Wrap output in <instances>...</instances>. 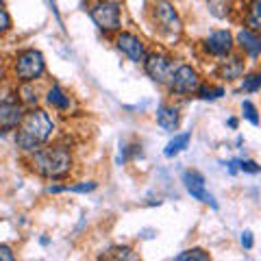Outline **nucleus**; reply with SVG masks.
<instances>
[{
    "label": "nucleus",
    "mask_w": 261,
    "mask_h": 261,
    "mask_svg": "<svg viewBox=\"0 0 261 261\" xmlns=\"http://www.w3.org/2000/svg\"><path fill=\"white\" fill-rule=\"evenodd\" d=\"M55 130V122L48 116L44 109H33L27 116L22 118V122L18 124V135H15V142L22 150L33 152L37 150L42 144H46L50 140Z\"/></svg>",
    "instance_id": "1"
},
{
    "label": "nucleus",
    "mask_w": 261,
    "mask_h": 261,
    "mask_svg": "<svg viewBox=\"0 0 261 261\" xmlns=\"http://www.w3.org/2000/svg\"><path fill=\"white\" fill-rule=\"evenodd\" d=\"M31 163H33V170H35L39 176L63 178L72 168V157L61 146H55V148H37Z\"/></svg>",
    "instance_id": "2"
},
{
    "label": "nucleus",
    "mask_w": 261,
    "mask_h": 261,
    "mask_svg": "<svg viewBox=\"0 0 261 261\" xmlns=\"http://www.w3.org/2000/svg\"><path fill=\"white\" fill-rule=\"evenodd\" d=\"M89 15L96 22V27L105 33H113L120 29L122 15H120V5L111 3V0H98L96 5H92Z\"/></svg>",
    "instance_id": "3"
},
{
    "label": "nucleus",
    "mask_w": 261,
    "mask_h": 261,
    "mask_svg": "<svg viewBox=\"0 0 261 261\" xmlns=\"http://www.w3.org/2000/svg\"><path fill=\"white\" fill-rule=\"evenodd\" d=\"M46 70V63H44V55L39 50H24L18 55V59H15V76L24 83H31V81H35L44 74Z\"/></svg>",
    "instance_id": "4"
},
{
    "label": "nucleus",
    "mask_w": 261,
    "mask_h": 261,
    "mask_svg": "<svg viewBox=\"0 0 261 261\" xmlns=\"http://www.w3.org/2000/svg\"><path fill=\"white\" fill-rule=\"evenodd\" d=\"M144 65H146V74H148L154 83H159V85H168L170 79H172V74H174V70H176L174 61L170 59V57L157 55V53L146 55Z\"/></svg>",
    "instance_id": "5"
},
{
    "label": "nucleus",
    "mask_w": 261,
    "mask_h": 261,
    "mask_svg": "<svg viewBox=\"0 0 261 261\" xmlns=\"http://www.w3.org/2000/svg\"><path fill=\"white\" fill-rule=\"evenodd\" d=\"M168 87L172 89L174 94H194L196 89L200 87V76L192 65H178L172 79H170Z\"/></svg>",
    "instance_id": "6"
},
{
    "label": "nucleus",
    "mask_w": 261,
    "mask_h": 261,
    "mask_svg": "<svg viewBox=\"0 0 261 261\" xmlns=\"http://www.w3.org/2000/svg\"><path fill=\"white\" fill-rule=\"evenodd\" d=\"M183 183H185V190L190 192L196 200H200V202H205V205H211L214 209H218V202L214 200V196L207 194V190H205V176H202L200 172L187 170V172H183Z\"/></svg>",
    "instance_id": "7"
},
{
    "label": "nucleus",
    "mask_w": 261,
    "mask_h": 261,
    "mask_svg": "<svg viewBox=\"0 0 261 261\" xmlns=\"http://www.w3.org/2000/svg\"><path fill=\"white\" fill-rule=\"evenodd\" d=\"M154 20H157V24L163 31L170 33L181 31V20H178V13L170 0H157L154 3Z\"/></svg>",
    "instance_id": "8"
},
{
    "label": "nucleus",
    "mask_w": 261,
    "mask_h": 261,
    "mask_svg": "<svg viewBox=\"0 0 261 261\" xmlns=\"http://www.w3.org/2000/svg\"><path fill=\"white\" fill-rule=\"evenodd\" d=\"M116 46L128 57L130 61L144 63V59H146V46H144V42L140 37L133 35V33H118Z\"/></svg>",
    "instance_id": "9"
},
{
    "label": "nucleus",
    "mask_w": 261,
    "mask_h": 261,
    "mask_svg": "<svg viewBox=\"0 0 261 261\" xmlns=\"http://www.w3.org/2000/svg\"><path fill=\"white\" fill-rule=\"evenodd\" d=\"M205 50L214 57H226L233 50V35L228 31H214L205 39Z\"/></svg>",
    "instance_id": "10"
},
{
    "label": "nucleus",
    "mask_w": 261,
    "mask_h": 261,
    "mask_svg": "<svg viewBox=\"0 0 261 261\" xmlns=\"http://www.w3.org/2000/svg\"><path fill=\"white\" fill-rule=\"evenodd\" d=\"M24 118L22 105L13 102V100H5L0 102V128L3 130H13L18 128V124Z\"/></svg>",
    "instance_id": "11"
},
{
    "label": "nucleus",
    "mask_w": 261,
    "mask_h": 261,
    "mask_svg": "<svg viewBox=\"0 0 261 261\" xmlns=\"http://www.w3.org/2000/svg\"><path fill=\"white\" fill-rule=\"evenodd\" d=\"M238 44L252 57V59H257L259 53H261V42H259V37H257V33H255V31L242 29V31L238 33Z\"/></svg>",
    "instance_id": "12"
},
{
    "label": "nucleus",
    "mask_w": 261,
    "mask_h": 261,
    "mask_svg": "<svg viewBox=\"0 0 261 261\" xmlns=\"http://www.w3.org/2000/svg\"><path fill=\"white\" fill-rule=\"evenodd\" d=\"M157 124L168 130V133H172V130L178 128V111L174 107H161L157 111Z\"/></svg>",
    "instance_id": "13"
},
{
    "label": "nucleus",
    "mask_w": 261,
    "mask_h": 261,
    "mask_svg": "<svg viewBox=\"0 0 261 261\" xmlns=\"http://www.w3.org/2000/svg\"><path fill=\"white\" fill-rule=\"evenodd\" d=\"M220 74H222L224 81H238L244 74V61L238 59V57H231L228 61H224L220 65Z\"/></svg>",
    "instance_id": "14"
},
{
    "label": "nucleus",
    "mask_w": 261,
    "mask_h": 261,
    "mask_svg": "<svg viewBox=\"0 0 261 261\" xmlns=\"http://www.w3.org/2000/svg\"><path fill=\"white\" fill-rule=\"evenodd\" d=\"M46 100H48V105H53V107L59 109V111H68L70 109V96L65 94L59 85H53L50 89H48Z\"/></svg>",
    "instance_id": "15"
},
{
    "label": "nucleus",
    "mask_w": 261,
    "mask_h": 261,
    "mask_svg": "<svg viewBox=\"0 0 261 261\" xmlns=\"http://www.w3.org/2000/svg\"><path fill=\"white\" fill-rule=\"evenodd\" d=\"M190 133H181V135H174V140H170L168 142V146H166V150H163V154H166V157H176L178 152L181 150H185L187 148V144H190Z\"/></svg>",
    "instance_id": "16"
},
{
    "label": "nucleus",
    "mask_w": 261,
    "mask_h": 261,
    "mask_svg": "<svg viewBox=\"0 0 261 261\" xmlns=\"http://www.w3.org/2000/svg\"><path fill=\"white\" fill-rule=\"evenodd\" d=\"M246 24H248V31H259L261 29V3L259 0H252L250 9H248V15H246Z\"/></svg>",
    "instance_id": "17"
},
{
    "label": "nucleus",
    "mask_w": 261,
    "mask_h": 261,
    "mask_svg": "<svg viewBox=\"0 0 261 261\" xmlns=\"http://www.w3.org/2000/svg\"><path fill=\"white\" fill-rule=\"evenodd\" d=\"M209 5V11L216 15V18H226L231 13V5L233 0H207Z\"/></svg>",
    "instance_id": "18"
},
{
    "label": "nucleus",
    "mask_w": 261,
    "mask_h": 261,
    "mask_svg": "<svg viewBox=\"0 0 261 261\" xmlns=\"http://www.w3.org/2000/svg\"><path fill=\"white\" fill-rule=\"evenodd\" d=\"M176 261H207L209 259V252H205L202 248H192V250H185L181 255L174 257Z\"/></svg>",
    "instance_id": "19"
},
{
    "label": "nucleus",
    "mask_w": 261,
    "mask_h": 261,
    "mask_svg": "<svg viewBox=\"0 0 261 261\" xmlns=\"http://www.w3.org/2000/svg\"><path fill=\"white\" fill-rule=\"evenodd\" d=\"M196 92L200 94L202 100H216V98L224 96V87H209V85H202V87L196 89Z\"/></svg>",
    "instance_id": "20"
},
{
    "label": "nucleus",
    "mask_w": 261,
    "mask_h": 261,
    "mask_svg": "<svg viewBox=\"0 0 261 261\" xmlns=\"http://www.w3.org/2000/svg\"><path fill=\"white\" fill-rule=\"evenodd\" d=\"M259 87H261V74H250V76L244 79V83H242L244 92H250V94L259 92Z\"/></svg>",
    "instance_id": "21"
},
{
    "label": "nucleus",
    "mask_w": 261,
    "mask_h": 261,
    "mask_svg": "<svg viewBox=\"0 0 261 261\" xmlns=\"http://www.w3.org/2000/svg\"><path fill=\"white\" fill-rule=\"evenodd\" d=\"M242 111H244V116H246L250 120V124H259V118H257V109H255V105H252L250 100H244L242 102Z\"/></svg>",
    "instance_id": "22"
},
{
    "label": "nucleus",
    "mask_w": 261,
    "mask_h": 261,
    "mask_svg": "<svg viewBox=\"0 0 261 261\" xmlns=\"http://www.w3.org/2000/svg\"><path fill=\"white\" fill-rule=\"evenodd\" d=\"M92 190H96V183H94V181L81 183V185H65V187H61V192H81V194L92 192Z\"/></svg>",
    "instance_id": "23"
},
{
    "label": "nucleus",
    "mask_w": 261,
    "mask_h": 261,
    "mask_svg": "<svg viewBox=\"0 0 261 261\" xmlns=\"http://www.w3.org/2000/svg\"><path fill=\"white\" fill-rule=\"evenodd\" d=\"M111 252H116V255H105V257L107 259H128V261L137 259V255H133V250L130 248H113Z\"/></svg>",
    "instance_id": "24"
},
{
    "label": "nucleus",
    "mask_w": 261,
    "mask_h": 261,
    "mask_svg": "<svg viewBox=\"0 0 261 261\" xmlns=\"http://www.w3.org/2000/svg\"><path fill=\"white\" fill-rule=\"evenodd\" d=\"M238 166H240L242 172H248V174H259L261 172V168L255 161H238Z\"/></svg>",
    "instance_id": "25"
},
{
    "label": "nucleus",
    "mask_w": 261,
    "mask_h": 261,
    "mask_svg": "<svg viewBox=\"0 0 261 261\" xmlns=\"http://www.w3.org/2000/svg\"><path fill=\"white\" fill-rule=\"evenodd\" d=\"M11 29V15L5 11V7L3 9H0V35H3V33H7Z\"/></svg>",
    "instance_id": "26"
},
{
    "label": "nucleus",
    "mask_w": 261,
    "mask_h": 261,
    "mask_svg": "<svg viewBox=\"0 0 261 261\" xmlns=\"http://www.w3.org/2000/svg\"><path fill=\"white\" fill-rule=\"evenodd\" d=\"M15 255L9 246H5V244H0V261H13Z\"/></svg>",
    "instance_id": "27"
},
{
    "label": "nucleus",
    "mask_w": 261,
    "mask_h": 261,
    "mask_svg": "<svg viewBox=\"0 0 261 261\" xmlns=\"http://www.w3.org/2000/svg\"><path fill=\"white\" fill-rule=\"evenodd\" d=\"M252 244H255V240H252V233H250V231H244V233H242V246L246 248V250H250Z\"/></svg>",
    "instance_id": "28"
},
{
    "label": "nucleus",
    "mask_w": 261,
    "mask_h": 261,
    "mask_svg": "<svg viewBox=\"0 0 261 261\" xmlns=\"http://www.w3.org/2000/svg\"><path fill=\"white\" fill-rule=\"evenodd\" d=\"M228 126H231V128H235V126H238V120H235V118H231V120H228Z\"/></svg>",
    "instance_id": "29"
},
{
    "label": "nucleus",
    "mask_w": 261,
    "mask_h": 261,
    "mask_svg": "<svg viewBox=\"0 0 261 261\" xmlns=\"http://www.w3.org/2000/svg\"><path fill=\"white\" fill-rule=\"evenodd\" d=\"M0 81H3V57H0Z\"/></svg>",
    "instance_id": "30"
},
{
    "label": "nucleus",
    "mask_w": 261,
    "mask_h": 261,
    "mask_svg": "<svg viewBox=\"0 0 261 261\" xmlns=\"http://www.w3.org/2000/svg\"><path fill=\"white\" fill-rule=\"evenodd\" d=\"M3 7H5V3H3V0H0V9H3Z\"/></svg>",
    "instance_id": "31"
}]
</instances>
